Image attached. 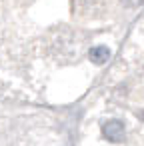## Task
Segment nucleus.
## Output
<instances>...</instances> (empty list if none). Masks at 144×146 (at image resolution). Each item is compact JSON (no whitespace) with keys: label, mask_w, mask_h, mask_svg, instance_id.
<instances>
[{"label":"nucleus","mask_w":144,"mask_h":146,"mask_svg":"<svg viewBox=\"0 0 144 146\" xmlns=\"http://www.w3.org/2000/svg\"><path fill=\"white\" fill-rule=\"evenodd\" d=\"M140 118H142V120H144V110H142V112H140Z\"/></svg>","instance_id":"4"},{"label":"nucleus","mask_w":144,"mask_h":146,"mask_svg":"<svg viewBox=\"0 0 144 146\" xmlns=\"http://www.w3.org/2000/svg\"><path fill=\"white\" fill-rule=\"evenodd\" d=\"M102 134L110 142H120L124 138V124L120 120H110L102 126Z\"/></svg>","instance_id":"1"},{"label":"nucleus","mask_w":144,"mask_h":146,"mask_svg":"<svg viewBox=\"0 0 144 146\" xmlns=\"http://www.w3.org/2000/svg\"><path fill=\"white\" fill-rule=\"evenodd\" d=\"M88 56H90V60H92L94 64L102 66V64H106V62L110 60V50H108L106 46H96V48L90 50Z\"/></svg>","instance_id":"2"},{"label":"nucleus","mask_w":144,"mask_h":146,"mask_svg":"<svg viewBox=\"0 0 144 146\" xmlns=\"http://www.w3.org/2000/svg\"><path fill=\"white\" fill-rule=\"evenodd\" d=\"M120 2L124 4V6H130V8H136V6H140L144 0H120Z\"/></svg>","instance_id":"3"}]
</instances>
